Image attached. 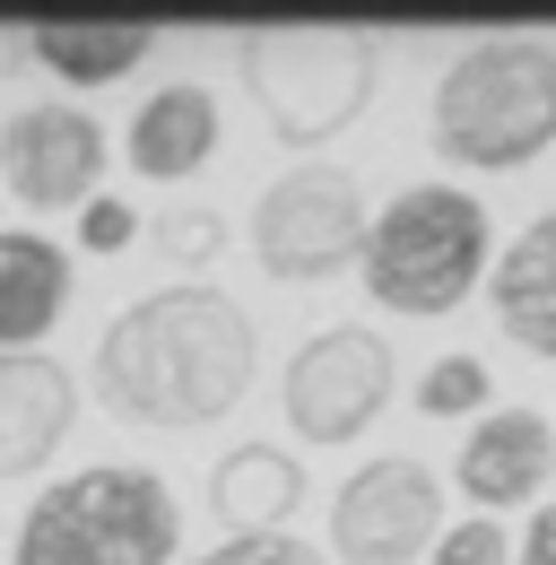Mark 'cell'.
Wrapping results in <instances>:
<instances>
[{
  "mask_svg": "<svg viewBox=\"0 0 556 565\" xmlns=\"http://www.w3.org/2000/svg\"><path fill=\"white\" fill-rule=\"evenodd\" d=\"M261 365V331L226 287H148L131 296L105 331H96V401L122 426H157V435H192L244 409Z\"/></svg>",
  "mask_w": 556,
  "mask_h": 565,
  "instance_id": "cell-1",
  "label": "cell"
},
{
  "mask_svg": "<svg viewBox=\"0 0 556 565\" xmlns=\"http://www.w3.org/2000/svg\"><path fill=\"white\" fill-rule=\"evenodd\" d=\"M183 504L165 470L139 461H87L18 513L9 565H174Z\"/></svg>",
  "mask_w": 556,
  "mask_h": 565,
  "instance_id": "cell-2",
  "label": "cell"
},
{
  "mask_svg": "<svg viewBox=\"0 0 556 565\" xmlns=\"http://www.w3.org/2000/svg\"><path fill=\"white\" fill-rule=\"evenodd\" d=\"M435 148L470 174H513L556 148V44L539 35H479L435 78Z\"/></svg>",
  "mask_w": 556,
  "mask_h": 565,
  "instance_id": "cell-3",
  "label": "cell"
},
{
  "mask_svg": "<svg viewBox=\"0 0 556 565\" xmlns=\"http://www.w3.org/2000/svg\"><path fill=\"white\" fill-rule=\"evenodd\" d=\"M356 270H365V296L392 305V313H417V322L452 313L487 270V201L461 192V183H409V192H392L383 217H365Z\"/></svg>",
  "mask_w": 556,
  "mask_h": 565,
  "instance_id": "cell-4",
  "label": "cell"
},
{
  "mask_svg": "<svg viewBox=\"0 0 556 565\" xmlns=\"http://www.w3.org/2000/svg\"><path fill=\"white\" fill-rule=\"evenodd\" d=\"M235 71L278 140L322 148L374 105L383 44L365 26H253V35H235Z\"/></svg>",
  "mask_w": 556,
  "mask_h": 565,
  "instance_id": "cell-5",
  "label": "cell"
},
{
  "mask_svg": "<svg viewBox=\"0 0 556 565\" xmlns=\"http://www.w3.org/2000/svg\"><path fill=\"white\" fill-rule=\"evenodd\" d=\"M365 253V192L331 157L287 166L270 192L253 201V262L278 287H322Z\"/></svg>",
  "mask_w": 556,
  "mask_h": 565,
  "instance_id": "cell-6",
  "label": "cell"
},
{
  "mask_svg": "<svg viewBox=\"0 0 556 565\" xmlns=\"http://www.w3.org/2000/svg\"><path fill=\"white\" fill-rule=\"evenodd\" d=\"M443 540V479L417 452H374L331 495V557L340 565H417Z\"/></svg>",
  "mask_w": 556,
  "mask_h": 565,
  "instance_id": "cell-7",
  "label": "cell"
},
{
  "mask_svg": "<svg viewBox=\"0 0 556 565\" xmlns=\"http://www.w3.org/2000/svg\"><path fill=\"white\" fill-rule=\"evenodd\" d=\"M392 349H383V331H365V322H331V331H313L304 349L287 356V374H278V401H287V426L304 435V444H348V435H365V426L392 409Z\"/></svg>",
  "mask_w": 556,
  "mask_h": 565,
  "instance_id": "cell-8",
  "label": "cell"
},
{
  "mask_svg": "<svg viewBox=\"0 0 556 565\" xmlns=\"http://www.w3.org/2000/svg\"><path fill=\"white\" fill-rule=\"evenodd\" d=\"M0 183L26 210H87L96 183H105V122L70 96L18 105L0 122Z\"/></svg>",
  "mask_w": 556,
  "mask_h": 565,
  "instance_id": "cell-9",
  "label": "cell"
},
{
  "mask_svg": "<svg viewBox=\"0 0 556 565\" xmlns=\"http://www.w3.org/2000/svg\"><path fill=\"white\" fill-rule=\"evenodd\" d=\"M78 426V383L62 356L9 349L0 356V479H35Z\"/></svg>",
  "mask_w": 556,
  "mask_h": 565,
  "instance_id": "cell-10",
  "label": "cell"
},
{
  "mask_svg": "<svg viewBox=\"0 0 556 565\" xmlns=\"http://www.w3.org/2000/svg\"><path fill=\"white\" fill-rule=\"evenodd\" d=\"M452 470H461V495H479V513H504L556 479V426L539 409H487Z\"/></svg>",
  "mask_w": 556,
  "mask_h": 565,
  "instance_id": "cell-11",
  "label": "cell"
},
{
  "mask_svg": "<svg viewBox=\"0 0 556 565\" xmlns=\"http://www.w3.org/2000/svg\"><path fill=\"white\" fill-rule=\"evenodd\" d=\"M122 157H131V174H148V183L201 174L209 157H217V96H209L201 78H165L157 96H139L131 131H122Z\"/></svg>",
  "mask_w": 556,
  "mask_h": 565,
  "instance_id": "cell-12",
  "label": "cell"
},
{
  "mask_svg": "<svg viewBox=\"0 0 556 565\" xmlns=\"http://www.w3.org/2000/svg\"><path fill=\"white\" fill-rule=\"evenodd\" d=\"M70 313V253L35 226H0V356L44 349V331Z\"/></svg>",
  "mask_w": 556,
  "mask_h": 565,
  "instance_id": "cell-13",
  "label": "cell"
},
{
  "mask_svg": "<svg viewBox=\"0 0 556 565\" xmlns=\"http://www.w3.org/2000/svg\"><path fill=\"white\" fill-rule=\"evenodd\" d=\"M209 504H217L226 540L287 531V513L304 504V461L278 452V444H235V452H217V470H209Z\"/></svg>",
  "mask_w": 556,
  "mask_h": 565,
  "instance_id": "cell-14",
  "label": "cell"
},
{
  "mask_svg": "<svg viewBox=\"0 0 556 565\" xmlns=\"http://www.w3.org/2000/svg\"><path fill=\"white\" fill-rule=\"evenodd\" d=\"M495 322L504 340H522L531 356H556V210H539L504 253H495Z\"/></svg>",
  "mask_w": 556,
  "mask_h": 565,
  "instance_id": "cell-15",
  "label": "cell"
},
{
  "mask_svg": "<svg viewBox=\"0 0 556 565\" xmlns=\"http://www.w3.org/2000/svg\"><path fill=\"white\" fill-rule=\"evenodd\" d=\"M148 26H105V18H70V26H26V53L44 62L53 78H70V87H114V78H131L139 62H148Z\"/></svg>",
  "mask_w": 556,
  "mask_h": 565,
  "instance_id": "cell-16",
  "label": "cell"
},
{
  "mask_svg": "<svg viewBox=\"0 0 556 565\" xmlns=\"http://www.w3.org/2000/svg\"><path fill=\"white\" fill-rule=\"evenodd\" d=\"M417 409L426 418H470V409H487V356H435L426 374H417Z\"/></svg>",
  "mask_w": 556,
  "mask_h": 565,
  "instance_id": "cell-17",
  "label": "cell"
},
{
  "mask_svg": "<svg viewBox=\"0 0 556 565\" xmlns=\"http://www.w3.org/2000/svg\"><path fill=\"white\" fill-rule=\"evenodd\" d=\"M148 235H157V253H165V262H183V270H201V262L226 253V217H217V210H165Z\"/></svg>",
  "mask_w": 556,
  "mask_h": 565,
  "instance_id": "cell-18",
  "label": "cell"
},
{
  "mask_svg": "<svg viewBox=\"0 0 556 565\" xmlns=\"http://www.w3.org/2000/svg\"><path fill=\"white\" fill-rule=\"evenodd\" d=\"M504 557H513V540H504V522H495V513L443 522V540H435V565H504Z\"/></svg>",
  "mask_w": 556,
  "mask_h": 565,
  "instance_id": "cell-19",
  "label": "cell"
},
{
  "mask_svg": "<svg viewBox=\"0 0 556 565\" xmlns=\"http://www.w3.org/2000/svg\"><path fill=\"white\" fill-rule=\"evenodd\" d=\"M192 565H331L322 548H304V540H287V531H261V540H217L209 557Z\"/></svg>",
  "mask_w": 556,
  "mask_h": 565,
  "instance_id": "cell-20",
  "label": "cell"
},
{
  "mask_svg": "<svg viewBox=\"0 0 556 565\" xmlns=\"http://www.w3.org/2000/svg\"><path fill=\"white\" fill-rule=\"evenodd\" d=\"M78 244H87V253H131L139 244V210L114 201V192H96V201L78 210Z\"/></svg>",
  "mask_w": 556,
  "mask_h": 565,
  "instance_id": "cell-21",
  "label": "cell"
},
{
  "mask_svg": "<svg viewBox=\"0 0 556 565\" xmlns=\"http://www.w3.org/2000/svg\"><path fill=\"white\" fill-rule=\"evenodd\" d=\"M522 565H556V495L522 522Z\"/></svg>",
  "mask_w": 556,
  "mask_h": 565,
  "instance_id": "cell-22",
  "label": "cell"
},
{
  "mask_svg": "<svg viewBox=\"0 0 556 565\" xmlns=\"http://www.w3.org/2000/svg\"><path fill=\"white\" fill-rule=\"evenodd\" d=\"M18 53H26V26H0V71H9Z\"/></svg>",
  "mask_w": 556,
  "mask_h": 565,
  "instance_id": "cell-23",
  "label": "cell"
}]
</instances>
